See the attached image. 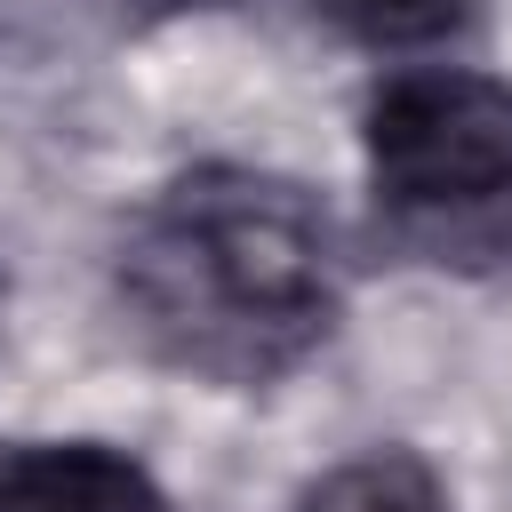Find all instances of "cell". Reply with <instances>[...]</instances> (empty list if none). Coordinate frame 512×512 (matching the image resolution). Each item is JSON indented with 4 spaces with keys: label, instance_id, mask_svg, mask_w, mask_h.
I'll return each instance as SVG.
<instances>
[{
    "label": "cell",
    "instance_id": "cell-3",
    "mask_svg": "<svg viewBox=\"0 0 512 512\" xmlns=\"http://www.w3.org/2000/svg\"><path fill=\"white\" fill-rule=\"evenodd\" d=\"M0 512H168V496L104 440H40L0 464Z\"/></svg>",
    "mask_w": 512,
    "mask_h": 512
},
{
    "label": "cell",
    "instance_id": "cell-5",
    "mask_svg": "<svg viewBox=\"0 0 512 512\" xmlns=\"http://www.w3.org/2000/svg\"><path fill=\"white\" fill-rule=\"evenodd\" d=\"M320 16L368 48H432V40L464 32L472 0H320Z\"/></svg>",
    "mask_w": 512,
    "mask_h": 512
},
{
    "label": "cell",
    "instance_id": "cell-1",
    "mask_svg": "<svg viewBox=\"0 0 512 512\" xmlns=\"http://www.w3.org/2000/svg\"><path fill=\"white\" fill-rule=\"evenodd\" d=\"M120 296L152 352L192 376L256 384L304 360L336 312V256L320 208L256 168H200L168 184L120 256Z\"/></svg>",
    "mask_w": 512,
    "mask_h": 512
},
{
    "label": "cell",
    "instance_id": "cell-2",
    "mask_svg": "<svg viewBox=\"0 0 512 512\" xmlns=\"http://www.w3.org/2000/svg\"><path fill=\"white\" fill-rule=\"evenodd\" d=\"M368 168L400 208H480L512 192V80L400 72L368 104Z\"/></svg>",
    "mask_w": 512,
    "mask_h": 512
},
{
    "label": "cell",
    "instance_id": "cell-4",
    "mask_svg": "<svg viewBox=\"0 0 512 512\" xmlns=\"http://www.w3.org/2000/svg\"><path fill=\"white\" fill-rule=\"evenodd\" d=\"M296 512H448V488H440V472H432L424 456H408V448H368V456L320 472Z\"/></svg>",
    "mask_w": 512,
    "mask_h": 512
}]
</instances>
